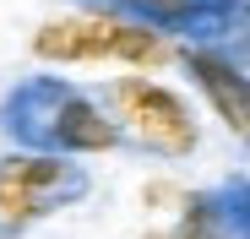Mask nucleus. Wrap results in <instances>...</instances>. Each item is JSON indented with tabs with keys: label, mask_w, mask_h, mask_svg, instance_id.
<instances>
[{
	"label": "nucleus",
	"mask_w": 250,
	"mask_h": 239,
	"mask_svg": "<svg viewBox=\"0 0 250 239\" xmlns=\"http://www.w3.org/2000/svg\"><path fill=\"white\" fill-rule=\"evenodd\" d=\"M0 125L17 147L60 152V158H98L125 141L114 120L60 76H33V82L11 87V98L0 103Z\"/></svg>",
	"instance_id": "obj_1"
},
{
	"label": "nucleus",
	"mask_w": 250,
	"mask_h": 239,
	"mask_svg": "<svg viewBox=\"0 0 250 239\" xmlns=\"http://www.w3.org/2000/svg\"><path fill=\"white\" fill-rule=\"evenodd\" d=\"M33 55L49 60V65H82V60H125V65H142L158 71L180 60V49L163 38V27L142 22V17H125L109 6H87L76 17H55L33 33Z\"/></svg>",
	"instance_id": "obj_2"
},
{
	"label": "nucleus",
	"mask_w": 250,
	"mask_h": 239,
	"mask_svg": "<svg viewBox=\"0 0 250 239\" xmlns=\"http://www.w3.org/2000/svg\"><path fill=\"white\" fill-rule=\"evenodd\" d=\"M109 120L120 125L125 141L147 147L152 158H190L201 131L185 109L180 93H169L163 82H147V76H114L109 82Z\"/></svg>",
	"instance_id": "obj_3"
},
{
	"label": "nucleus",
	"mask_w": 250,
	"mask_h": 239,
	"mask_svg": "<svg viewBox=\"0 0 250 239\" xmlns=\"http://www.w3.org/2000/svg\"><path fill=\"white\" fill-rule=\"evenodd\" d=\"M180 60H185V71H190V82L207 93V103L218 109V120H223L239 141H250V76H245L223 49H212V44H185Z\"/></svg>",
	"instance_id": "obj_4"
},
{
	"label": "nucleus",
	"mask_w": 250,
	"mask_h": 239,
	"mask_svg": "<svg viewBox=\"0 0 250 239\" xmlns=\"http://www.w3.org/2000/svg\"><path fill=\"white\" fill-rule=\"evenodd\" d=\"M93 6H109V11L125 6L152 27H185V33L223 38V22L239 11V0H93Z\"/></svg>",
	"instance_id": "obj_5"
},
{
	"label": "nucleus",
	"mask_w": 250,
	"mask_h": 239,
	"mask_svg": "<svg viewBox=\"0 0 250 239\" xmlns=\"http://www.w3.org/2000/svg\"><path fill=\"white\" fill-rule=\"evenodd\" d=\"M49 212H60L44 190H33L22 174H11L6 163H0V239H17V234H27L38 218H49Z\"/></svg>",
	"instance_id": "obj_6"
},
{
	"label": "nucleus",
	"mask_w": 250,
	"mask_h": 239,
	"mask_svg": "<svg viewBox=\"0 0 250 239\" xmlns=\"http://www.w3.org/2000/svg\"><path fill=\"white\" fill-rule=\"evenodd\" d=\"M147 239H229V212L218 196H185L180 223L163 234H147Z\"/></svg>",
	"instance_id": "obj_7"
}]
</instances>
